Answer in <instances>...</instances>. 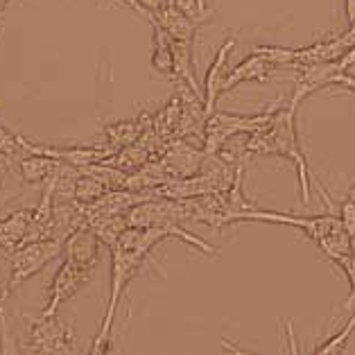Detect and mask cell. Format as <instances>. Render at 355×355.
Masks as SVG:
<instances>
[{
	"mask_svg": "<svg viewBox=\"0 0 355 355\" xmlns=\"http://www.w3.org/2000/svg\"><path fill=\"white\" fill-rule=\"evenodd\" d=\"M179 238L193 249H199L206 256H220V251L206 240H202L195 233L184 229V224H172V227H127L118 242L111 247V290H109V303L107 313L102 317L100 331L95 335L91 353H107L111 351V331H114V322L118 315L120 299L125 297L127 285L132 283L138 274L143 272L145 263H150V256L154 247H159L163 240Z\"/></svg>",
	"mask_w": 355,
	"mask_h": 355,
	"instance_id": "obj_1",
	"label": "cell"
},
{
	"mask_svg": "<svg viewBox=\"0 0 355 355\" xmlns=\"http://www.w3.org/2000/svg\"><path fill=\"white\" fill-rule=\"evenodd\" d=\"M21 351L39 355L75 353V328L55 315H28V328L21 335Z\"/></svg>",
	"mask_w": 355,
	"mask_h": 355,
	"instance_id": "obj_2",
	"label": "cell"
},
{
	"mask_svg": "<svg viewBox=\"0 0 355 355\" xmlns=\"http://www.w3.org/2000/svg\"><path fill=\"white\" fill-rule=\"evenodd\" d=\"M240 222H272V224H288V227L299 229L301 233L315 242V245L322 249L328 238L335 236V233L344 231V224L337 213H322V215H292L285 211H263L254 206L251 211H247L240 218Z\"/></svg>",
	"mask_w": 355,
	"mask_h": 355,
	"instance_id": "obj_3",
	"label": "cell"
},
{
	"mask_svg": "<svg viewBox=\"0 0 355 355\" xmlns=\"http://www.w3.org/2000/svg\"><path fill=\"white\" fill-rule=\"evenodd\" d=\"M64 254V240L50 238V240H32L23 242L19 249H14L12 254H7L10 258V285L12 290H19L21 285L32 279L34 274H39L41 270Z\"/></svg>",
	"mask_w": 355,
	"mask_h": 355,
	"instance_id": "obj_4",
	"label": "cell"
},
{
	"mask_svg": "<svg viewBox=\"0 0 355 355\" xmlns=\"http://www.w3.org/2000/svg\"><path fill=\"white\" fill-rule=\"evenodd\" d=\"M91 276L93 272L82 270L80 265H75L73 261L64 258V263L59 265L57 274L53 276V283H50L48 306L43 308V315H55L68 299H73L75 294L91 281Z\"/></svg>",
	"mask_w": 355,
	"mask_h": 355,
	"instance_id": "obj_5",
	"label": "cell"
},
{
	"mask_svg": "<svg viewBox=\"0 0 355 355\" xmlns=\"http://www.w3.org/2000/svg\"><path fill=\"white\" fill-rule=\"evenodd\" d=\"M206 154H209L206 147H197L193 138H175V141H170L163 147L159 159L163 161V166L168 168L172 177H193L202 170Z\"/></svg>",
	"mask_w": 355,
	"mask_h": 355,
	"instance_id": "obj_6",
	"label": "cell"
},
{
	"mask_svg": "<svg viewBox=\"0 0 355 355\" xmlns=\"http://www.w3.org/2000/svg\"><path fill=\"white\" fill-rule=\"evenodd\" d=\"M342 71L340 62H324V64H297L294 73H297V80H294V93L288 105L292 109H299V105L306 98H310L313 93L331 86L335 75Z\"/></svg>",
	"mask_w": 355,
	"mask_h": 355,
	"instance_id": "obj_7",
	"label": "cell"
},
{
	"mask_svg": "<svg viewBox=\"0 0 355 355\" xmlns=\"http://www.w3.org/2000/svg\"><path fill=\"white\" fill-rule=\"evenodd\" d=\"M279 71H283V68L272 64L267 57L258 55V53H251L247 59H242L231 73H227L224 84H222V95L231 93L233 89H238L240 84H249V82L265 84V82H270L272 77H276Z\"/></svg>",
	"mask_w": 355,
	"mask_h": 355,
	"instance_id": "obj_8",
	"label": "cell"
},
{
	"mask_svg": "<svg viewBox=\"0 0 355 355\" xmlns=\"http://www.w3.org/2000/svg\"><path fill=\"white\" fill-rule=\"evenodd\" d=\"M236 43H238L236 37H229L227 41H224L222 46L218 48V53H215L209 71H206V80L202 84L206 118L213 114L215 105H218V100L222 98V84H224V77H227V64H229L231 53L236 50Z\"/></svg>",
	"mask_w": 355,
	"mask_h": 355,
	"instance_id": "obj_9",
	"label": "cell"
},
{
	"mask_svg": "<svg viewBox=\"0 0 355 355\" xmlns=\"http://www.w3.org/2000/svg\"><path fill=\"white\" fill-rule=\"evenodd\" d=\"M102 240L95 236L89 227L77 229L75 233L66 238L64 242V258L80 265L82 270L93 272L100 263V251H102Z\"/></svg>",
	"mask_w": 355,
	"mask_h": 355,
	"instance_id": "obj_10",
	"label": "cell"
},
{
	"mask_svg": "<svg viewBox=\"0 0 355 355\" xmlns=\"http://www.w3.org/2000/svg\"><path fill=\"white\" fill-rule=\"evenodd\" d=\"M34 206H21L7 215H0V249L7 254H12L14 249H19L25 240H28V231L32 224Z\"/></svg>",
	"mask_w": 355,
	"mask_h": 355,
	"instance_id": "obj_11",
	"label": "cell"
},
{
	"mask_svg": "<svg viewBox=\"0 0 355 355\" xmlns=\"http://www.w3.org/2000/svg\"><path fill=\"white\" fill-rule=\"evenodd\" d=\"M353 46L346 30L337 37L319 39L313 46L297 48V64H324V62H340L346 55V50Z\"/></svg>",
	"mask_w": 355,
	"mask_h": 355,
	"instance_id": "obj_12",
	"label": "cell"
},
{
	"mask_svg": "<svg viewBox=\"0 0 355 355\" xmlns=\"http://www.w3.org/2000/svg\"><path fill=\"white\" fill-rule=\"evenodd\" d=\"M150 23H157L161 25L163 30H166L172 39L177 41H190L195 43V34H197V28L202 25L204 21L199 19H193V16H188L175 7V3H170L166 10H161L159 14H154V19Z\"/></svg>",
	"mask_w": 355,
	"mask_h": 355,
	"instance_id": "obj_13",
	"label": "cell"
},
{
	"mask_svg": "<svg viewBox=\"0 0 355 355\" xmlns=\"http://www.w3.org/2000/svg\"><path fill=\"white\" fill-rule=\"evenodd\" d=\"M150 125H152L150 114L138 116L136 120H118V123H109L102 127V132H105V143L118 152V150H123V147L136 143Z\"/></svg>",
	"mask_w": 355,
	"mask_h": 355,
	"instance_id": "obj_14",
	"label": "cell"
},
{
	"mask_svg": "<svg viewBox=\"0 0 355 355\" xmlns=\"http://www.w3.org/2000/svg\"><path fill=\"white\" fill-rule=\"evenodd\" d=\"M62 163L64 161L46 157V154H28V157L16 161V166H19V175L23 179V184L43 186L59 170Z\"/></svg>",
	"mask_w": 355,
	"mask_h": 355,
	"instance_id": "obj_15",
	"label": "cell"
},
{
	"mask_svg": "<svg viewBox=\"0 0 355 355\" xmlns=\"http://www.w3.org/2000/svg\"><path fill=\"white\" fill-rule=\"evenodd\" d=\"M154 30V50H152V68L163 77L175 80V53H172V39L161 25L152 23Z\"/></svg>",
	"mask_w": 355,
	"mask_h": 355,
	"instance_id": "obj_16",
	"label": "cell"
},
{
	"mask_svg": "<svg viewBox=\"0 0 355 355\" xmlns=\"http://www.w3.org/2000/svg\"><path fill=\"white\" fill-rule=\"evenodd\" d=\"M86 227H89L95 236L102 240L105 247H114L118 238L123 236V231L129 227L127 224V213L123 215H93V218L86 220Z\"/></svg>",
	"mask_w": 355,
	"mask_h": 355,
	"instance_id": "obj_17",
	"label": "cell"
},
{
	"mask_svg": "<svg viewBox=\"0 0 355 355\" xmlns=\"http://www.w3.org/2000/svg\"><path fill=\"white\" fill-rule=\"evenodd\" d=\"M23 179L19 175V166L12 157H7L5 152H0V209L7 206L21 195Z\"/></svg>",
	"mask_w": 355,
	"mask_h": 355,
	"instance_id": "obj_18",
	"label": "cell"
},
{
	"mask_svg": "<svg viewBox=\"0 0 355 355\" xmlns=\"http://www.w3.org/2000/svg\"><path fill=\"white\" fill-rule=\"evenodd\" d=\"M0 152H5L7 157H12L14 161L28 157V154H32L30 152V138L12 132V129L0 120Z\"/></svg>",
	"mask_w": 355,
	"mask_h": 355,
	"instance_id": "obj_19",
	"label": "cell"
},
{
	"mask_svg": "<svg viewBox=\"0 0 355 355\" xmlns=\"http://www.w3.org/2000/svg\"><path fill=\"white\" fill-rule=\"evenodd\" d=\"M107 186L100 179H95L89 172H80V179L75 184V199L80 204H93L107 193Z\"/></svg>",
	"mask_w": 355,
	"mask_h": 355,
	"instance_id": "obj_20",
	"label": "cell"
},
{
	"mask_svg": "<svg viewBox=\"0 0 355 355\" xmlns=\"http://www.w3.org/2000/svg\"><path fill=\"white\" fill-rule=\"evenodd\" d=\"M251 53H258L270 59L283 71H294L297 68V48H283V46H256Z\"/></svg>",
	"mask_w": 355,
	"mask_h": 355,
	"instance_id": "obj_21",
	"label": "cell"
},
{
	"mask_svg": "<svg viewBox=\"0 0 355 355\" xmlns=\"http://www.w3.org/2000/svg\"><path fill=\"white\" fill-rule=\"evenodd\" d=\"M355 333V308H353V315L351 319L342 326V331L333 335V337H328L326 342H322L315 349V353H342L346 349V342L351 340V335Z\"/></svg>",
	"mask_w": 355,
	"mask_h": 355,
	"instance_id": "obj_22",
	"label": "cell"
},
{
	"mask_svg": "<svg viewBox=\"0 0 355 355\" xmlns=\"http://www.w3.org/2000/svg\"><path fill=\"white\" fill-rule=\"evenodd\" d=\"M333 265L340 267V270L344 272V276H346V281H349V285H351V292H349V297H346L342 308L344 310H353L355 308V251H351V254H346L342 258H337Z\"/></svg>",
	"mask_w": 355,
	"mask_h": 355,
	"instance_id": "obj_23",
	"label": "cell"
},
{
	"mask_svg": "<svg viewBox=\"0 0 355 355\" xmlns=\"http://www.w3.org/2000/svg\"><path fill=\"white\" fill-rule=\"evenodd\" d=\"M337 215H340V220L344 224V229L355 236V202L351 197H346L344 202L337 206Z\"/></svg>",
	"mask_w": 355,
	"mask_h": 355,
	"instance_id": "obj_24",
	"label": "cell"
},
{
	"mask_svg": "<svg viewBox=\"0 0 355 355\" xmlns=\"http://www.w3.org/2000/svg\"><path fill=\"white\" fill-rule=\"evenodd\" d=\"M172 3V0H138V5L143 7L145 14H147V21L154 19V14H159L161 10H166V7Z\"/></svg>",
	"mask_w": 355,
	"mask_h": 355,
	"instance_id": "obj_25",
	"label": "cell"
},
{
	"mask_svg": "<svg viewBox=\"0 0 355 355\" xmlns=\"http://www.w3.org/2000/svg\"><path fill=\"white\" fill-rule=\"evenodd\" d=\"M331 86H337V89H346L355 93V75H351L349 71H340L335 75V80Z\"/></svg>",
	"mask_w": 355,
	"mask_h": 355,
	"instance_id": "obj_26",
	"label": "cell"
},
{
	"mask_svg": "<svg viewBox=\"0 0 355 355\" xmlns=\"http://www.w3.org/2000/svg\"><path fill=\"white\" fill-rule=\"evenodd\" d=\"M12 285L10 281H0V319L7 317V301L12 297Z\"/></svg>",
	"mask_w": 355,
	"mask_h": 355,
	"instance_id": "obj_27",
	"label": "cell"
},
{
	"mask_svg": "<svg viewBox=\"0 0 355 355\" xmlns=\"http://www.w3.org/2000/svg\"><path fill=\"white\" fill-rule=\"evenodd\" d=\"M118 3H123V5H127L129 10H132L134 14H138V16H143V19L147 21V14H145V10L141 5H138V0H118Z\"/></svg>",
	"mask_w": 355,
	"mask_h": 355,
	"instance_id": "obj_28",
	"label": "cell"
},
{
	"mask_svg": "<svg viewBox=\"0 0 355 355\" xmlns=\"http://www.w3.org/2000/svg\"><path fill=\"white\" fill-rule=\"evenodd\" d=\"M346 197H351L353 202H355V184H353V186L349 188V193H346Z\"/></svg>",
	"mask_w": 355,
	"mask_h": 355,
	"instance_id": "obj_29",
	"label": "cell"
},
{
	"mask_svg": "<svg viewBox=\"0 0 355 355\" xmlns=\"http://www.w3.org/2000/svg\"><path fill=\"white\" fill-rule=\"evenodd\" d=\"M199 7H202L204 12H209V7H206V0H199Z\"/></svg>",
	"mask_w": 355,
	"mask_h": 355,
	"instance_id": "obj_30",
	"label": "cell"
}]
</instances>
